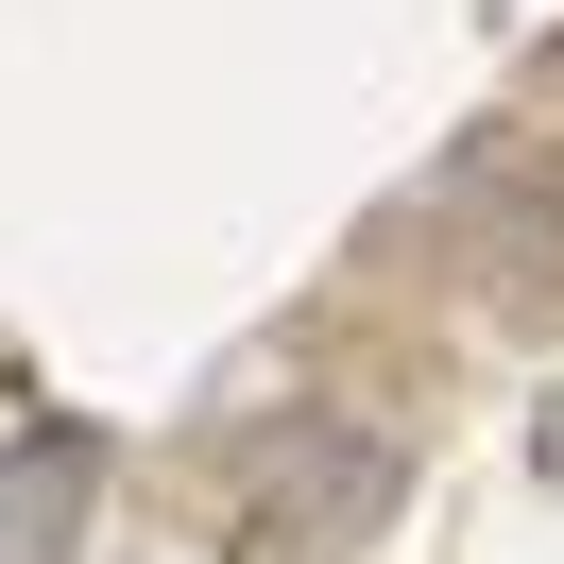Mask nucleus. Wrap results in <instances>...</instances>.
I'll use <instances>...</instances> for the list:
<instances>
[{
	"label": "nucleus",
	"mask_w": 564,
	"mask_h": 564,
	"mask_svg": "<svg viewBox=\"0 0 564 564\" xmlns=\"http://www.w3.org/2000/svg\"><path fill=\"white\" fill-rule=\"evenodd\" d=\"M393 496H411L393 427H359V411H291L274 479H257V547H274V564H359V547L393 530Z\"/></svg>",
	"instance_id": "1"
},
{
	"label": "nucleus",
	"mask_w": 564,
	"mask_h": 564,
	"mask_svg": "<svg viewBox=\"0 0 564 564\" xmlns=\"http://www.w3.org/2000/svg\"><path fill=\"white\" fill-rule=\"evenodd\" d=\"M69 513H86V445L52 427L35 479H0V564H69Z\"/></svg>",
	"instance_id": "2"
}]
</instances>
